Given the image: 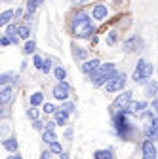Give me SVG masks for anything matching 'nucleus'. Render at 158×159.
<instances>
[{
    "label": "nucleus",
    "instance_id": "0eeeda50",
    "mask_svg": "<svg viewBox=\"0 0 158 159\" xmlns=\"http://www.w3.org/2000/svg\"><path fill=\"white\" fill-rule=\"evenodd\" d=\"M145 48V40L139 36V34H131L130 38L124 40V44H122V49L126 53H137V51H143Z\"/></svg>",
    "mask_w": 158,
    "mask_h": 159
},
{
    "label": "nucleus",
    "instance_id": "f03ea898",
    "mask_svg": "<svg viewBox=\"0 0 158 159\" xmlns=\"http://www.w3.org/2000/svg\"><path fill=\"white\" fill-rule=\"evenodd\" d=\"M71 34L74 38H91L95 36V27L91 23V15L86 10H76L69 21Z\"/></svg>",
    "mask_w": 158,
    "mask_h": 159
},
{
    "label": "nucleus",
    "instance_id": "9b49d317",
    "mask_svg": "<svg viewBox=\"0 0 158 159\" xmlns=\"http://www.w3.org/2000/svg\"><path fill=\"white\" fill-rule=\"evenodd\" d=\"M143 136L145 138H151V140H158V116L151 117L149 121L143 125Z\"/></svg>",
    "mask_w": 158,
    "mask_h": 159
},
{
    "label": "nucleus",
    "instance_id": "6e6552de",
    "mask_svg": "<svg viewBox=\"0 0 158 159\" xmlns=\"http://www.w3.org/2000/svg\"><path fill=\"white\" fill-rule=\"evenodd\" d=\"M139 150H141V159H158V150L156 144L151 138H143L139 142Z\"/></svg>",
    "mask_w": 158,
    "mask_h": 159
},
{
    "label": "nucleus",
    "instance_id": "7c9ffc66",
    "mask_svg": "<svg viewBox=\"0 0 158 159\" xmlns=\"http://www.w3.org/2000/svg\"><path fill=\"white\" fill-rule=\"evenodd\" d=\"M36 51V44H34V40H27V44L23 48V55H32Z\"/></svg>",
    "mask_w": 158,
    "mask_h": 159
},
{
    "label": "nucleus",
    "instance_id": "423d86ee",
    "mask_svg": "<svg viewBox=\"0 0 158 159\" xmlns=\"http://www.w3.org/2000/svg\"><path fill=\"white\" fill-rule=\"evenodd\" d=\"M126 82H128L126 74L116 70V72L112 74V78H111V82L105 85V91H107V93H118V91H124V87H126Z\"/></svg>",
    "mask_w": 158,
    "mask_h": 159
},
{
    "label": "nucleus",
    "instance_id": "bb28decb",
    "mask_svg": "<svg viewBox=\"0 0 158 159\" xmlns=\"http://www.w3.org/2000/svg\"><path fill=\"white\" fill-rule=\"evenodd\" d=\"M105 42H107V46H116V42H118V32L116 30H109Z\"/></svg>",
    "mask_w": 158,
    "mask_h": 159
},
{
    "label": "nucleus",
    "instance_id": "72a5a7b5",
    "mask_svg": "<svg viewBox=\"0 0 158 159\" xmlns=\"http://www.w3.org/2000/svg\"><path fill=\"white\" fill-rule=\"evenodd\" d=\"M42 112H44V114H52V116H53V114L57 112V108H55V104H53V102H44V104H42Z\"/></svg>",
    "mask_w": 158,
    "mask_h": 159
},
{
    "label": "nucleus",
    "instance_id": "f257e3e1",
    "mask_svg": "<svg viewBox=\"0 0 158 159\" xmlns=\"http://www.w3.org/2000/svg\"><path fill=\"white\" fill-rule=\"evenodd\" d=\"M111 121H112V133H114V136H118L120 140L131 142V140H135V138L139 136V129H137L135 121L131 119V116L126 110L111 114Z\"/></svg>",
    "mask_w": 158,
    "mask_h": 159
},
{
    "label": "nucleus",
    "instance_id": "c85d7f7f",
    "mask_svg": "<svg viewBox=\"0 0 158 159\" xmlns=\"http://www.w3.org/2000/svg\"><path fill=\"white\" fill-rule=\"evenodd\" d=\"M42 2H44V0H27V13H32V15H34L36 8L40 6Z\"/></svg>",
    "mask_w": 158,
    "mask_h": 159
},
{
    "label": "nucleus",
    "instance_id": "cd10ccee",
    "mask_svg": "<svg viewBox=\"0 0 158 159\" xmlns=\"http://www.w3.org/2000/svg\"><path fill=\"white\" fill-rule=\"evenodd\" d=\"M27 117L31 119V121L40 119V112H38V108H36V106H29V108H27Z\"/></svg>",
    "mask_w": 158,
    "mask_h": 159
},
{
    "label": "nucleus",
    "instance_id": "2f4dec72",
    "mask_svg": "<svg viewBox=\"0 0 158 159\" xmlns=\"http://www.w3.org/2000/svg\"><path fill=\"white\" fill-rule=\"evenodd\" d=\"M52 65H53V63H52V59H50V57H44V65H42V70H40V72L50 74L52 68H55V66H52Z\"/></svg>",
    "mask_w": 158,
    "mask_h": 159
},
{
    "label": "nucleus",
    "instance_id": "4be33fe9",
    "mask_svg": "<svg viewBox=\"0 0 158 159\" xmlns=\"http://www.w3.org/2000/svg\"><path fill=\"white\" fill-rule=\"evenodd\" d=\"M46 101H44V93H40V91H36V93H32V95H29V106H42Z\"/></svg>",
    "mask_w": 158,
    "mask_h": 159
},
{
    "label": "nucleus",
    "instance_id": "f8f14e48",
    "mask_svg": "<svg viewBox=\"0 0 158 159\" xmlns=\"http://www.w3.org/2000/svg\"><path fill=\"white\" fill-rule=\"evenodd\" d=\"M99 66H101V61H99V59H88V61H84V63L80 65V70H82V74H86V76L90 78L91 74H95L97 70H99Z\"/></svg>",
    "mask_w": 158,
    "mask_h": 159
},
{
    "label": "nucleus",
    "instance_id": "ea45409f",
    "mask_svg": "<svg viewBox=\"0 0 158 159\" xmlns=\"http://www.w3.org/2000/svg\"><path fill=\"white\" fill-rule=\"evenodd\" d=\"M72 134H74V133H72V129L69 127V129L65 131V138H67V140H72Z\"/></svg>",
    "mask_w": 158,
    "mask_h": 159
},
{
    "label": "nucleus",
    "instance_id": "c03bdc74",
    "mask_svg": "<svg viewBox=\"0 0 158 159\" xmlns=\"http://www.w3.org/2000/svg\"><path fill=\"white\" fill-rule=\"evenodd\" d=\"M15 159H23V157H21V153H15Z\"/></svg>",
    "mask_w": 158,
    "mask_h": 159
},
{
    "label": "nucleus",
    "instance_id": "a878e982",
    "mask_svg": "<svg viewBox=\"0 0 158 159\" xmlns=\"http://www.w3.org/2000/svg\"><path fill=\"white\" fill-rule=\"evenodd\" d=\"M29 36H31V27L27 23H21V25H19V38L29 40Z\"/></svg>",
    "mask_w": 158,
    "mask_h": 159
},
{
    "label": "nucleus",
    "instance_id": "39448f33",
    "mask_svg": "<svg viewBox=\"0 0 158 159\" xmlns=\"http://www.w3.org/2000/svg\"><path fill=\"white\" fill-rule=\"evenodd\" d=\"M133 101V91H120V95H118L114 98V102L111 104L109 108V114H114V112H120V110H126V106Z\"/></svg>",
    "mask_w": 158,
    "mask_h": 159
},
{
    "label": "nucleus",
    "instance_id": "f3484780",
    "mask_svg": "<svg viewBox=\"0 0 158 159\" xmlns=\"http://www.w3.org/2000/svg\"><path fill=\"white\" fill-rule=\"evenodd\" d=\"M145 97L147 98L158 97V82H156V80H149V82L145 84Z\"/></svg>",
    "mask_w": 158,
    "mask_h": 159
},
{
    "label": "nucleus",
    "instance_id": "58836bf2",
    "mask_svg": "<svg viewBox=\"0 0 158 159\" xmlns=\"http://www.w3.org/2000/svg\"><path fill=\"white\" fill-rule=\"evenodd\" d=\"M52 155H53V153H52L50 150H42V152H40V159H52Z\"/></svg>",
    "mask_w": 158,
    "mask_h": 159
},
{
    "label": "nucleus",
    "instance_id": "aec40b11",
    "mask_svg": "<svg viewBox=\"0 0 158 159\" xmlns=\"http://www.w3.org/2000/svg\"><path fill=\"white\" fill-rule=\"evenodd\" d=\"M17 74L15 72H2L0 74V87L2 85H8V84H17Z\"/></svg>",
    "mask_w": 158,
    "mask_h": 159
},
{
    "label": "nucleus",
    "instance_id": "a18cd8bd",
    "mask_svg": "<svg viewBox=\"0 0 158 159\" xmlns=\"http://www.w3.org/2000/svg\"><path fill=\"white\" fill-rule=\"evenodd\" d=\"M131 159H133V157H131Z\"/></svg>",
    "mask_w": 158,
    "mask_h": 159
},
{
    "label": "nucleus",
    "instance_id": "6ab92c4d",
    "mask_svg": "<svg viewBox=\"0 0 158 159\" xmlns=\"http://www.w3.org/2000/svg\"><path fill=\"white\" fill-rule=\"evenodd\" d=\"M93 159H114V150L112 148H101L93 152Z\"/></svg>",
    "mask_w": 158,
    "mask_h": 159
},
{
    "label": "nucleus",
    "instance_id": "1a4fd4ad",
    "mask_svg": "<svg viewBox=\"0 0 158 159\" xmlns=\"http://www.w3.org/2000/svg\"><path fill=\"white\" fill-rule=\"evenodd\" d=\"M69 95H71V85L67 82H57L53 87H52V97L55 98V101H69Z\"/></svg>",
    "mask_w": 158,
    "mask_h": 159
},
{
    "label": "nucleus",
    "instance_id": "393cba45",
    "mask_svg": "<svg viewBox=\"0 0 158 159\" xmlns=\"http://www.w3.org/2000/svg\"><path fill=\"white\" fill-rule=\"evenodd\" d=\"M53 76H55L57 82H65V80H67V70H65L61 65H55V68H53Z\"/></svg>",
    "mask_w": 158,
    "mask_h": 159
},
{
    "label": "nucleus",
    "instance_id": "c756f323",
    "mask_svg": "<svg viewBox=\"0 0 158 159\" xmlns=\"http://www.w3.org/2000/svg\"><path fill=\"white\" fill-rule=\"evenodd\" d=\"M48 150H50L53 155H59V153H63V146H61V142H59V140H55V142L48 144Z\"/></svg>",
    "mask_w": 158,
    "mask_h": 159
},
{
    "label": "nucleus",
    "instance_id": "dca6fc26",
    "mask_svg": "<svg viewBox=\"0 0 158 159\" xmlns=\"http://www.w3.org/2000/svg\"><path fill=\"white\" fill-rule=\"evenodd\" d=\"M6 36H10V40H12V44H19V25H15V23H10L8 27H6V32H4Z\"/></svg>",
    "mask_w": 158,
    "mask_h": 159
},
{
    "label": "nucleus",
    "instance_id": "4c0bfd02",
    "mask_svg": "<svg viewBox=\"0 0 158 159\" xmlns=\"http://www.w3.org/2000/svg\"><path fill=\"white\" fill-rule=\"evenodd\" d=\"M0 44H2L4 48H6V46H10V44H12V40H10V36L2 34V38H0Z\"/></svg>",
    "mask_w": 158,
    "mask_h": 159
},
{
    "label": "nucleus",
    "instance_id": "20e7f679",
    "mask_svg": "<svg viewBox=\"0 0 158 159\" xmlns=\"http://www.w3.org/2000/svg\"><path fill=\"white\" fill-rule=\"evenodd\" d=\"M116 72V66L112 65V63H107V65H101L99 66V70H97L95 74H91L90 76V80H91V85L93 87H105L109 82H111V78H112V74Z\"/></svg>",
    "mask_w": 158,
    "mask_h": 159
},
{
    "label": "nucleus",
    "instance_id": "37998d69",
    "mask_svg": "<svg viewBox=\"0 0 158 159\" xmlns=\"http://www.w3.org/2000/svg\"><path fill=\"white\" fill-rule=\"evenodd\" d=\"M72 4H82V2H86V0H71Z\"/></svg>",
    "mask_w": 158,
    "mask_h": 159
},
{
    "label": "nucleus",
    "instance_id": "79ce46f5",
    "mask_svg": "<svg viewBox=\"0 0 158 159\" xmlns=\"http://www.w3.org/2000/svg\"><path fill=\"white\" fill-rule=\"evenodd\" d=\"M57 157H59V159H69V153H67V152H63V153H59Z\"/></svg>",
    "mask_w": 158,
    "mask_h": 159
},
{
    "label": "nucleus",
    "instance_id": "a211bd4d",
    "mask_svg": "<svg viewBox=\"0 0 158 159\" xmlns=\"http://www.w3.org/2000/svg\"><path fill=\"white\" fill-rule=\"evenodd\" d=\"M2 146H4V150H8L10 153H17V150H19V142H17L15 136L4 138V140H2Z\"/></svg>",
    "mask_w": 158,
    "mask_h": 159
},
{
    "label": "nucleus",
    "instance_id": "9d476101",
    "mask_svg": "<svg viewBox=\"0 0 158 159\" xmlns=\"http://www.w3.org/2000/svg\"><path fill=\"white\" fill-rule=\"evenodd\" d=\"M91 17L95 19L97 23H103V21H107V19L111 17V8H109V4H105V2L95 4V6L91 8Z\"/></svg>",
    "mask_w": 158,
    "mask_h": 159
},
{
    "label": "nucleus",
    "instance_id": "f704fd0d",
    "mask_svg": "<svg viewBox=\"0 0 158 159\" xmlns=\"http://www.w3.org/2000/svg\"><path fill=\"white\" fill-rule=\"evenodd\" d=\"M61 108H63V110H67L69 114H74V112H76V104H74V102H71V101L61 102Z\"/></svg>",
    "mask_w": 158,
    "mask_h": 159
},
{
    "label": "nucleus",
    "instance_id": "b1692460",
    "mask_svg": "<svg viewBox=\"0 0 158 159\" xmlns=\"http://www.w3.org/2000/svg\"><path fill=\"white\" fill-rule=\"evenodd\" d=\"M55 140H57L55 131H50V129L42 131V142H44V144H52V142H55Z\"/></svg>",
    "mask_w": 158,
    "mask_h": 159
},
{
    "label": "nucleus",
    "instance_id": "e433bc0d",
    "mask_svg": "<svg viewBox=\"0 0 158 159\" xmlns=\"http://www.w3.org/2000/svg\"><path fill=\"white\" fill-rule=\"evenodd\" d=\"M23 17H25V15H23V10H21V8H17L15 13H13V23H17L19 19H23Z\"/></svg>",
    "mask_w": 158,
    "mask_h": 159
},
{
    "label": "nucleus",
    "instance_id": "a19ab883",
    "mask_svg": "<svg viewBox=\"0 0 158 159\" xmlns=\"http://www.w3.org/2000/svg\"><path fill=\"white\" fill-rule=\"evenodd\" d=\"M55 125H57L55 121H46V129H50V131H53V129H55Z\"/></svg>",
    "mask_w": 158,
    "mask_h": 159
},
{
    "label": "nucleus",
    "instance_id": "412c9836",
    "mask_svg": "<svg viewBox=\"0 0 158 159\" xmlns=\"http://www.w3.org/2000/svg\"><path fill=\"white\" fill-rule=\"evenodd\" d=\"M72 57L76 59V61H88V49L72 44Z\"/></svg>",
    "mask_w": 158,
    "mask_h": 159
},
{
    "label": "nucleus",
    "instance_id": "473e14b6",
    "mask_svg": "<svg viewBox=\"0 0 158 159\" xmlns=\"http://www.w3.org/2000/svg\"><path fill=\"white\" fill-rule=\"evenodd\" d=\"M42 65H44V57L42 55H34L32 57V66L36 70H42Z\"/></svg>",
    "mask_w": 158,
    "mask_h": 159
},
{
    "label": "nucleus",
    "instance_id": "4468645a",
    "mask_svg": "<svg viewBox=\"0 0 158 159\" xmlns=\"http://www.w3.org/2000/svg\"><path fill=\"white\" fill-rule=\"evenodd\" d=\"M15 91H13V85H2L0 87V102H2V106H8L12 102Z\"/></svg>",
    "mask_w": 158,
    "mask_h": 159
},
{
    "label": "nucleus",
    "instance_id": "7ed1b4c3",
    "mask_svg": "<svg viewBox=\"0 0 158 159\" xmlns=\"http://www.w3.org/2000/svg\"><path fill=\"white\" fill-rule=\"evenodd\" d=\"M152 72H154L152 63L147 61V59H139L137 65H135L133 74H131V80H133L135 84H147L149 80H151V76H152Z\"/></svg>",
    "mask_w": 158,
    "mask_h": 159
},
{
    "label": "nucleus",
    "instance_id": "c9c22d12",
    "mask_svg": "<svg viewBox=\"0 0 158 159\" xmlns=\"http://www.w3.org/2000/svg\"><path fill=\"white\" fill-rule=\"evenodd\" d=\"M32 127H34V131H46V123L44 121H40V119H36V121H32Z\"/></svg>",
    "mask_w": 158,
    "mask_h": 159
},
{
    "label": "nucleus",
    "instance_id": "5701e85b",
    "mask_svg": "<svg viewBox=\"0 0 158 159\" xmlns=\"http://www.w3.org/2000/svg\"><path fill=\"white\" fill-rule=\"evenodd\" d=\"M13 13H15V11H12V10H4L2 15H0V25H2V27H8V25L13 21Z\"/></svg>",
    "mask_w": 158,
    "mask_h": 159
},
{
    "label": "nucleus",
    "instance_id": "ddd939ff",
    "mask_svg": "<svg viewBox=\"0 0 158 159\" xmlns=\"http://www.w3.org/2000/svg\"><path fill=\"white\" fill-rule=\"evenodd\" d=\"M147 106H149V102L147 101H131L128 106H126V112L130 114V116H139L143 110H147Z\"/></svg>",
    "mask_w": 158,
    "mask_h": 159
},
{
    "label": "nucleus",
    "instance_id": "2eb2a0df",
    "mask_svg": "<svg viewBox=\"0 0 158 159\" xmlns=\"http://www.w3.org/2000/svg\"><path fill=\"white\" fill-rule=\"evenodd\" d=\"M69 117H71V114H69L67 110H63L61 106H59V108H57V112L53 114V121H55L57 125H61V127H63V125H67V123H69Z\"/></svg>",
    "mask_w": 158,
    "mask_h": 159
}]
</instances>
